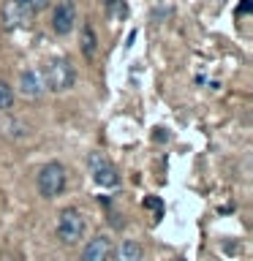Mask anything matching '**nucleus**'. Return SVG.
Wrapping results in <instances>:
<instances>
[{"label":"nucleus","mask_w":253,"mask_h":261,"mask_svg":"<svg viewBox=\"0 0 253 261\" xmlns=\"http://www.w3.org/2000/svg\"><path fill=\"white\" fill-rule=\"evenodd\" d=\"M106 6H109V11H112L114 16H125V14H128V8H125V3H122V0H106Z\"/></svg>","instance_id":"obj_15"},{"label":"nucleus","mask_w":253,"mask_h":261,"mask_svg":"<svg viewBox=\"0 0 253 261\" xmlns=\"http://www.w3.org/2000/svg\"><path fill=\"white\" fill-rule=\"evenodd\" d=\"M11 109H14V87L0 79V112H11Z\"/></svg>","instance_id":"obj_12"},{"label":"nucleus","mask_w":253,"mask_h":261,"mask_svg":"<svg viewBox=\"0 0 253 261\" xmlns=\"http://www.w3.org/2000/svg\"><path fill=\"white\" fill-rule=\"evenodd\" d=\"M144 207L153 212V218H155V220H161V218H163V201L158 199V196H144Z\"/></svg>","instance_id":"obj_14"},{"label":"nucleus","mask_w":253,"mask_h":261,"mask_svg":"<svg viewBox=\"0 0 253 261\" xmlns=\"http://www.w3.org/2000/svg\"><path fill=\"white\" fill-rule=\"evenodd\" d=\"M90 174H93V182L101 188H114L120 185V174L114 169V163L106 158L104 152H93L90 155Z\"/></svg>","instance_id":"obj_4"},{"label":"nucleus","mask_w":253,"mask_h":261,"mask_svg":"<svg viewBox=\"0 0 253 261\" xmlns=\"http://www.w3.org/2000/svg\"><path fill=\"white\" fill-rule=\"evenodd\" d=\"M250 8H253V0H242L240 8H237V14H250Z\"/></svg>","instance_id":"obj_16"},{"label":"nucleus","mask_w":253,"mask_h":261,"mask_svg":"<svg viewBox=\"0 0 253 261\" xmlns=\"http://www.w3.org/2000/svg\"><path fill=\"white\" fill-rule=\"evenodd\" d=\"M82 52H85V57H95V52H98V38L90 24L82 28Z\"/></svg>","instance_id":"obj_11"},{"label":"nucleus","mask_w":253,"mask_h":261,"mask_svg":"<svg viewBox=\"0 0 253 261\" xmlns=\"http://www.w3.org/2000/svg\"><path fill=\"white\" fill-rule=\"evenodd\" d=\"M16 3H19V6L24 8V11H30L33 16H38L41 11H46L52 0H16Z\"/></svg>","instance_id":"obj_13"},{"label":"nucleus","mask_w":253,"mask_h":261,"mask_svg":"<svg viewBox=\"0 0 253 261\" xmlns=\"http://www.w3.org/2000/svg\"><path fill=\"white\" fill-rule=\"evenodd\" d=\"M3 130H6L8 139H28V136H30V125H28L24 120H19V117L3 120Z\"/></svg>","instance_id":"obj_10"},{"label":"nucleus","mask_w":253,"mask_h":261,"mask_svg":"<svg viewBox=\"0 0 253 261\" xmlns=\"http://www.w3.org/2000/svg\"><path fill=\"white\" fill-rule=\"evenodd\" d=\"M41 73H44L46 90H52V93H68V90L77 85V68H73L71 60H65V57L49 60V65Z\"/></svg>","instance_id":"obj_1"},{"label":"nucleus","mask_w":253,"mask_h":261,"mask_svg":"<svg viewBox=\"0 0 253 261\" xmlns=\"http://www.w3.org/2000/svg\"><path fill=\"white\" fill-rule=\"evenodd\" d=\"M65 182H68V174H65V166L57 161H49L46 166H41L38 177H36L38 193L44 199H57L65 191Z\"/></svg>","instance_id":"obj_2"},{"label":"nucleus","mask_w":253,"mask_h":261,"mask_svg":"<svg viewBox=\"0 0 253 261\" xmlns=\"http://www.w3.org/2000/svg\"><path fill=\"white\" fill-rule=\"evenodd\" d=\"M19 93L24 98H41L46 93V85H44V73L36 71V68H28V71H22V76H19Z\"/></svg>","instance_id":"obj_6"},{"label":"nucleus","mask_w":253,"mask_h":261,"mask_svg":"<svg viewBox=\"0 0 253 261\" xmlns=\"http://www.w3.org/2000/svg\"><path fill=\"white\" fill-rule=\"evenodd\" d=\"M77 28V6L73 0H57V6L52 8V30L57 36H68Z\"/></svg>","instance_id":"obj_5"},{"label":"nucleus","mask_w":253,"mask_h":261,"mask_svg":"<svg viewBox=\"0 0 253 261\" xmlns=\"http://www.w3.org/2000/svg\"><path fill=\"white\" fill-rule=\"evenodd\" d=\"M109 258H112V240L106 234L93 237L82 250V261H109Z\"/></svg>","instance_id":"obj_8"},{"label":"nucleus","mask_w":253,"mask_h":261,"mask_svg":"<svg viewBox=\"0 0 253 261\" xmlns=\"http://www.w3.org/2000/svg\"><path fill=\"white\" fill-rule=\"evenodd\" d=\"M3 24L8 30H14V28H28V24L33 22V14L30 11H24V8L16 3V0H6L3 3Z\"/></svg>","instance_id":"obj_7"},{"label":"nucleus","mask_w":253,"mask_h":261,"mask_svg":"<svg viewBox=\"0 0 253 261\" xmlns=\"http://www.w3.org/2000/svg\"><path fill=\"white\" fill-rule=\"evenodd\" d=\"M85 215L77 207H65L60 215H57V240L63 245H77L82 237H85Z\"/></svg>","instance_id":"obj_3"},{"label":"nucleus","mask_w":253,"mask_h":261,"mask_svg":"<svg viewBox=\"0 0 253 261\" xmlns=\"http://www.w3.org/2000/svg\"><path fill=\"white\" fill-rule=\"evenodd\" d=\"M109 261H144L142 245L134 242V240H122L117 248L112 250V258Z\"/></svg>","instance_id":"obj_9"},{"label":"nucleus","mask_w":253,"mask_h":261,"mask_svg":"<svg viewBox=\"0 0 253 261\" xmlns=\"http://www.w3.org/2000/svg\"><path fill=\"white\" fill-rule=\"evenodd\" d=\"M171 261H185V258H171Z\"/></svg>","instance_id":"obj_17"}]
</instances>
